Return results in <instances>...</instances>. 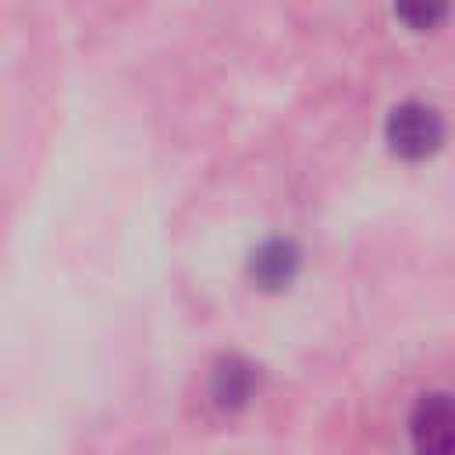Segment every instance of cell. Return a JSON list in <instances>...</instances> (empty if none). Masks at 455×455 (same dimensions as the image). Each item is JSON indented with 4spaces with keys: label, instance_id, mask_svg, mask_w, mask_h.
I'll use <instances>...</instances> for the list:
<instances>
[{
    "label": "cell",
    "instance_id": "cell-4",
    "mask_svg": "<svg viewBox=\"0 0 455 455\" xmlns=\"http://www.w3.org/2000/svg\"><path fill=\"white\" fill-rule=\"evenodd\" d=\"M252 387H256V373L245 359H224L210 377V398L220 409H242L252 398Z\"/></svg>",
    "mask_w": 455,
    "mask_h": 455
},
{
    "label": "cell",
    "instance_id": "cell-1",
    "mask_svg": "<svg viewBox=\"0 0 455 455\" xmlns=\"http://www.w3.org/2000/svg\"><path fill=\"white\" fill-rule=\"evenodd\" d=\"M384 139H387V146H391L395 156H402V160H423V156H430L441 146L444 124H441V117H437L434 107L412 100V103H402V107H395L387 114Z\"/></svg>",
    "mask_w": 455,
    "mask_h": 455
},
{
    "label": "cell",
    "instance_id": "cell-3",
    "mask_svg": "<svg viewBox=\"0 0 455 455\" xmlns=\"http://www.w3.org/2000/svg\"><path fill=\"white\" fill-rule=\"evenodd\" d=\"M299 270V249L284 238H270L252 252L249 274L259 288H284Z\"/></svg>",
    "mask_w": 455,
    "mask_h": 455
},
{
    "label": "cell",
    "instance_id": "cell-2",
    "mask_svg": "<svg viewBox=\"0 0 455 455\" xmlns=\"http://www.w3.org/2000/svg\"><path fill=\"white\" fill-rule=\"evenodd\" d=\"M416 455H455V398L423 395L409 419Z\"/></svg>",
    "mask_w": 455,
    "mask_h": 455
},
{
    "label": "cell",
    "instance_id": "cell-5",
    "mask_svg": "<svg viewBox=\"0 0 455 455\" xmlns=\"http://www.w3.org/2000/svg\"><path fill=\"white\" fill-rule=\"evenodd\" d=\"M451 11V0H395V18L409 32H434Z\"/></svg>",
    "mask_w": 455,
    "mask_h": 455
}]
</instances>
